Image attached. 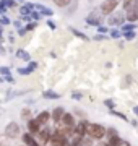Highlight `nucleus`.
<instances>
[{
	"instance_id": "a211bd4d",
	"label": "nucleus",
	"mask_w": 138,
	"mask_h": 146,
	"mask_svg": "<svg viewBox=\"0 0 138 146\" xmlns=\"http://www.w3.org/2000/svg\"><path fill=\"white\" fill-rule=\"evenodd\" d=\"M106 138H107V141L109 140H115V138H120V136H119V130H117L115 127H109V128H106Z\"/></svg>"
},
{
	"instance_id": "9d476101",
	"label": "nucleus",
	"mask_w": 138,
	"mask_h": 146,
	"mask_svg": "<svg viewBox=\"0 0 138 146\" xmlns=\"http://www.w3.org/2000/svg\"><path fill=\"white\" fill-rule=\"evenodd\" d=\"M86 120H78L76 122V125H75V130H73V135L75 136H80V138H83V136H86Z\"/></svg>"
},
{
	"instance_id": "cd10ccee",
	"label": "nucleus",
	"mask_w": 138,
	"mask_h": 146,
	"mask_svg": "<svg viewBox=\"0 0 138 146\" xmlns=\"http://www.w3.org/2000/svg\"><path fill=\"white\" fill-rule=\"evenodd\" d=\"M0 146H10V138H7L3 133L0 135Z\"/></svg>"
},
{
	"instance_id": "393cba45",
	"label": "nucleus",
	"mask_w": 138,
	"mask_h": 146,
	"mask_svg": "<svg viewBox=\"0 0 138 146\" xmlns=\"http://www.w3.org/2000/svg\"><path fill=\"white\" fill-rule=\"evenodd\" d=\"M70 31L73 33V34H75L76 37H80V39H83V41H88V39H90V37L86 36V34H83V33H81L80 29H75V28H70Z\"/></svg>"
},
{
	"instance_id": "7ed1b4c3",
	"label": "nucleus",
	"mask_w": 138,
	"mask_h": 146,
	"mask_svg": "<svg viewBox=\"0 0 138 146\" xmlns=\"http://www.w3.org/2000/svg\"><path fill=\"white\" fill-rule=\"evenodd\" d=\"M117 5H119V0H104L99 7L101 10V15H112L115 11Z\"/></svg>"
},
{
	"instance_id": "423d86ee",
	"label": "nucleus",
	"mask_w": 138,
	"mask_h": 146,
	"mask_svg": "<svg viewBox=\"0 0 138 146\" xmlns=\"http://www.w3.org/2000/svg\"><path fill=\"white\" fill-rule=\"evenodd\" d=\"M86 25H90V26H101L102 25V18H101V13L98 10H93L90 15L86 16Z\"/></svg>"
},
{
	"instance_id": "8fccbe9b",
	"label": "nucleus",
	"mask_w": 138,
	"mask_h": 146,
	"mask_svg": "<svg viewBox=\"0 0 138 146\" xmlns=\"http://www.w3.org/2000/svg\"><path fill=\"white\" fill-rule=\"evenodd\" d=\"M20 146H25V145H20Z\"/></svg>"
},
{
	"instance_id": "412c9836",
	"label": "nucleus",
	"mask_w": 138,
	"mask_h": 146,
	"mask_svg": "<svg viewBox=\"0 0 138 146\" xmlns=\"http://www.w3.org/2000/svg\"><path fill=\"white\" fill-rule=\"evenodd\" d=\"M135 28H137V23H123L122 26H120V33H130V31H135Z\"/></svg>"
},
{
	"instance_id": "3c124183",
	"label": "nucleus",
	"mask_w": 138,
	"mask_h": 146,
	"mask_svg": "<svg viewBox=\"0 0 138 146\" xmlns=\"http://www.w3.org/2000/svg\"><path fill=\"white\" fill-rule=\"evenodd\" d=\"M91 2H93V0H91Z\"/></svg>"
},
{
	"instance_id": "bb28decb",
	"label": "nucleus",
	"mask_w": 138,
	"mask_h": 146,
	"mask_svg": "<svg viewBox=\"0 0 138 146\" xmlns=\"http://www.w3.org/2000/svg\"><path fill=\"white\" fill-rule=\"evenodd\" d=\"M111 146H132V145H130V141L122 140V138H119V140H117L115 143H112Z\"/></svg>"
},
{
	"instance_id": "b1692460",
	"label": "nucleus",
	"mask_w": 138,
	"mask_h": 146,
	"mask_svg": "<svg viewBox=\"0 0 138 146\" xmlns=\"http://www.w3.org/2000/svg\"><path fill=\"white\" fill-rule=\"evenodd\" d=\"M109 114H111V115H115V117H119V119L125 120V122H130V120L127 119V115L122 114V112H119V110H115V109H111V110H109Z\"/></svg>"
},
{
	"instance_id": "ea45409f",
	"label": "nucleus",
	"mask_w": 138,
	"mask_h": 146,
	"mask_svg": "<svg viewBox=\"0 0 138 146\" xmlns=\"http://www.w3.org/2000/svg\"><path fill=\"white\" fill-rule=\"evenodd\" d=\"M5 11H7V7L3 5V2H0V15H5Z\"/></svg>"
},
{
	"instance_id": "72a5a7b5",
	"label": "nucleus",
	"mask_w": 138,
	"mask_h": 146,
	"mask_svg": "<svg viewBox=\"0 0 138 146\" xmlns=\"http://www.w3.org/2000/svg\"><path fill=\"white\" fill-rule=\"evenodd\" d=\"M37 26V21H31V23H29V25H26V26L23 28V29H25V31H33V29H34V28Z\"/></svg>"
},
{
	"instance_id": "37998d69",
	"label": "nucleus",
	"mask_w": 138,
	"mask_h": 146,
	"mask_svg": "<svg viewBox=\"0 0 138 146\" xmlns=\"http://www.w3.org/2000/svg\"><path fill=\"white\" fill-rule=\"evenodd\" d=\"M133 114L138 117V106H135V107H133Z\"/></svg>"
},
{
	"instance_id": "0eeeda50",
	"label": "nucleus",
	"mask_w": 138,
	"mask_h": 146,
	"mask_svg": "<svg viewBox=\"0 0 138 146\" xmlns=\"http://www.w3.org/2000/svg\"><path fill=\"white\" fill-rule=\"evenodd\" d=\"M26 128H28V133H31L33 136H36L39 131H41V128L42 127L37 123V120L34 119V117H31V119L26 120Z\"/></svg>"
},
{
	"instance_id": "2f4dec72",
	"label": "nucleus",
	"mask_w": 138,
	"mask_h": 146,
	"mask_svg": "<svg viewBox=\"0 0 138 146\" xmlns=\"http://www.w3.org/2000/svg\"><path fill=\"white\" fill-rule=\"evenodd\" d=\"M104 106H106V107H109V110L115 109V101H114V99H104Z\"/></svg>"
},
{
	"instance_id": "20e7f679",
	"label": "nucleus",
	"mask_w": 138,
	"mask_h": 146,
	"mask_svg": "<svg viewBox=\"0 0 138 146\" xmlns=\"http://www.w3.org/2000/svg\"><path fill=\"white\" fill-rule=\"evenodd\" d=\"M36 136H37L39 145L47 146L49 143H50V140H52V130H50L49 127H44V128H41V131H39Z\"/></svg>"
},
{
	"instance_id": "ddd939ff",
	"label": "nucleus",
	"mask_w": 138,
	"mask_h": 146,
	"mask_svg": "<svg viewBox=\"0 0 138 146\" xmlns=\"http://www.w3.org/2000/svg\"><path fill=\"white\" fill-rule=\"evenodd\" d=\"M33 8H34L41 16H54V10H50V8H47V7L41 5V3H33Z\"/></svg>"
},
{
	"instance_id": "4be33fe9",
	"label": "nucleus",
	"mask_w": 138,
	"mask_h": 146,
	"mask_svg": "<svg viewBox=\"0 0 138 146\" xmlns=\"http://www.w3.org/2000/svg\"><path fill=\"white\" fill-rule=\"evenodd\" d=\"M68 146H85V145H83V138L73 135V136L68 140Z\"/></svg>"
},
{
	"instance_id": "f8f14e48",
	"label": "nucleus",
	"mask_w": 138,
	"mask_h": 146,
	"mask_svg": "<svg viewBox=\"0 0 138 146\" xmlns=\"http://www.w3.org/2000/svg\"><path fill=\"white\" fill-rule=\"evenodd\" d=\"M21 141H23V145L25 146H41L39 145V141L34 138V136L31 135V133H21Z\"/></svg>"
},
{
	"instance_id": "c756f323",
	"label": "nucleus",
	"mask_w": 138,
	"mask_h": 146,
	"mask_svg": "<svg viewBox=\"0 0 138 146\" xmlns=\"http://www.w3.org/2000/svg\"><path fill=\"white\" fill-rule=\"evenodd\" d=\"M83 96H85V94L81 93V91H73V93H72V99L81 101V99H83Z\"/></svg>"
},
{
	"instance_id": "49530a36",
	"label": "nucleus",
	"mask_w": 138,
	"mask_h": 146,
	"mask_svg": "<svg viewBox=\"0 0 138 146\" xmlns=\"http://www.w3.org/2000/svg\"><path fill=\"white\" fill-rule=\"evenodd\" d=\"M15 2H18V3H25V0H15Z\"/></svg>"
},
{
	"instance_id": "39448f33",
	"label": "nucleus",
	"mask_w": 138,
	"mask_h": 146,
	"mask_svg": "<svg viewBox=\"0 0 138 146\" xmlns=\"http://www.w3.org/2000/svg\"><path fill=\"white\" fill-rule=\"evenodd\" d=\"M125 13L122 11H114L112 15H109L107 18V23H109V26H122L123 23H125Z\"/></svg>"
},
{
	"instance_id": "c85d7f7f",
	"label": "nucleus",
	"mask_w": 138,
	"mask_h": 146,
	"mask_svg": "<svg viewBox=\"0 0 138 146\" xmlns=\"http://www.w3.org/2000/svg\"><path fill=\"white\" fill-rule=\"evenodd\" d=\"M122 36L125 37V41H132V39H135V37H137V33H135V31H130V33H123Z\"/></svg>"
},
{
	"instance_id": "f257e3e1",
	"label": "nucleus",
	"mask_w": 138,
	"mask_h": 146,
	"mask_svg": "<svg viewBox=\"0 0 138 146\" xmlns=\"http://www.w3.org/2000/svg\"><path fill=\"white\" fill-rule=\"evenodd\" d=\"M86 135L90 136L91 140L102 141L104 138H106V127L101 125V123L88 122V123H86Z\"/></svg>"
},
{
	"instance_id": "a19ab883",
	"label": "nucleus",
	"mask_w": 138,
	"mask_h": 146,
	"mask_svg": "<svg viewBox=\"0 0 138 146\" xmlns=\"http://www.w3.org/2000/svg\"><path fill=\"white\" fill-rule=\"evenodd\" d=\"M93 39H94V41H102V39H106V36H104V34H96Z\"/></svg>"
},
{
	"instance_id": "dca6fc26",
	"label": "nucleus",
	"mask_w": 138,
	"mask_h": 146,
	"mask_svg": "<svg viewBox=\"0 0 138 146\" xmlns=\"http://www.w3.org/2000/svg\"><path fill=\"white\" fill-rule=\"evenodd\" d=\"M125 20H127V23H137V21H138V10H137V7H135V8H130L128 11H125Z\"/></svg>"
},
{
	"instance_id": "c03bdc74",
	"label": "nucleus",
	"mask_w": 138,
	"mask_h": 146,
	"mask_svg": "<svg viewBox=\"0 0 138 146\" xmlns=\"http://www.w3.org/2000/svg\"><path fill=\"white\" fill-rule=\"evenodd\" d=\"M0 37H3V26L0 25Z\"/></svg>"
},
{
	"instance_id": "6ab92c4d",
	"label": "nucleus",
	"mask_w": 138,
	"mask_h": 146,
	"mask_svg": "<svg viewBox=\"0 0 138 146\" xmlns=\"http://www.w3.org/2000/svg\"><path fill=\"white\" fill-rule=\"evenodd\" d=\"M42 98L44 99H50V101H54V99H60L62 96L58 93H55V91H52V89H46L42 93Z\"/></svg>"
},
{
	"instance_id": "79ce46f5",
	"label": "nucleus",
	"mask_w": 138,
	"mask_h": 146,
	"mask_svg": "<svg viewBox=\"0 0 138 146\" xmlns=\"http://www.w3.org/2000/svg\"><path fill=\"white\" fill-rule=\"evenodd\" d=\"M47 26L50 28V29H55V25H54V21H50V20H47Z\"/></svg>"
},
{
	"instance_id": "2eb2a0df",
	"label": "nucleus",
	"mask_w": 138,
	"mask_h": 146,
	"mask_svg": "<svg viewBox=\"0 0 138 146\" xmlns=\"http://www.w3.org/2000/svg\"><path fill=\"white\" fill-rule=\"evenodd\" d=\"M37 68V63L36 62H29V65L28 67H20L16 72H18V75H23V76H26V75H31L34 70Z\"/></svg>"
},
{
	"instance_id": "e433bc0d",
	"label": "nucleus",
	"mask_w": 138,
	"mask_h": 146,
	"mask_svg": "<svg viewBox=\"0 0 138 146\" xmlns=\"http://www.w3.org/2000/svg\"><path fill=\"white\" fill-rule=\"evenodd\" d=\"M96 29H98V34H106V33L109 31V29H107L106 26H102V25H101V26H98Z\"/></svg>"
},
{
	"instance_id": "6e6552de",
	"label": "nucleus",
	"mask_w": 138,
	"mask_h": 146,
	"mask_svg": "<svg viewBox=\"0 0 138 146\" xmlns=\"http://www.w3.org/2000/svg\"><path fill=\"white\" fill-rule=\"evenodd\" d=\"M58 125L68 127V128H73V130H75V125H76V119H75V115H73V114H70V112H65V115L62 117V120L58 122Z\"/></svg>"
},
{
	"instance_id": "9b49d317",
	"label": "nucleus",
	"mask_w": 138,
	"mask_h": 146,
	"mask_svg": "<svg viewBox=\"0 0 138 146\" xmlns=\"http://www.w3.org/2000/svg\"><path fill=\"white\" fill-rule=\"evenodd\" d=\"M34 119L37 120V123H39L41 127H47L49 120H50V112H47V110H41Z\"/></svg>"
},
{
	"instance_id": "1a4fd4ad",
	"label": "nucleus",
	"mask_w": 138,
	"mask_h": 146,
	"mask_svg": "<svg viewBox=\"0 0 138 146\" xmlns=\"http://www.w3.org/2000/svg\"><path fill=\"white\" fill-rule=\"evenodd\" d=\"M50 146H68V138L60 136L58 133L52 131V140H50Z\"/></svg>"
},
{
	"instance_id": "09e8293b",
	"label": "nucleus",
	"mask_w": 138,
	"mask_h": 146,
	"mask_svg": "<svg viewBox=\"0 0 138 146\" xmlns=\"http://www.w3.org/2000/svg\"><path fill=\"white\" fill-rule=\"evenodd\" d=\"M137 10H138V2H137Z\"/></svg>"
},
{
	"instance_id": "de8ad7c7",
	"label": "nucleus",
	"mask_w": 138,
	"mask_h": 146,
	"mask_svg": "<svg viewBox=\"0 0 138 146\" xmlns=\"http://www.w3.org/2000/svg\"><path fill=\"white\" fill-rule=\"evenodd\" d=\"M2 81H3V76H0V83H2Z\"/></svg>"
},
{
	"instance_id": "5701e85b",
	"label": "nucleus",
	"mask_w": 138,
	"mask_h": 146,
	"mask_svg": "<svg viewBox=\"0 0 138 146\" xmlns=\"http://www.w3.org/2000/svg\"><path fill=\"white\" fill-rule=\"evenodd\" d=\"M137 2L138 0H123V11H128L130 8H135L137 7Z\"/></svg>"
},
{
	"instance_id": "7c9ffc66",
	"label": "nucleus",
	"mask_w": 138,
	"mask_h": 146,
	"mask_svg": "<svg viewBox=\"0 0 138 146\" xmlns=\"http://www.w3.org/2000/svg\"><path fill=\"white\" fill-rule=\"evenodd\" d=\"M0 25H2V26H8V25H11L10 18H7L5 15H0Z\"/></svg>"
},
{
	"instance_id": "4468645a",
	"label": "nucleus",
	"mask_w": 138,
	"mask_h": 146,
	"mask_svg": "<svg viewBox=\"0 0 138 146\" xmlns=\"http://www.w3.org/2000/svg\"><path fill=\"white\" fill-rule=\"evenodd\" d=\"M64 115H65V109H64V107H54L52 114H50V120H52L54 123H58V122L62 120Z\"/></svg>"
},
{
	"instance_id": "c9c22d12",
	"label": "nucleus",
	"mask_w": 138,
	"mask_h": 146,
	"mask_svg": "<svg viewBox=\"0 0 138 146\" xmlns=\"http://www.w3.org/2000/svg\"><path fill=\"white\" fill-rule=\"evenodd\" d=\"M29 115H31V109H23V110H21V119H25V120L31 119Z\"/></svg>"
},
{
	"instance_id": "4c0bfd02",
	"label": "nucleus",
	"mask_w": 138,
	"mask_h": 146,
	"mask_svg": "<svg viewBox=\"0 0 138 146\" xmlns=\"http://www.w3.org/2000/svg\"><path fill=\"white\" fill-rule=\"evenodd\" d=\"M5 52H7V50H5V47H3V37H0V54L3 55Z\"/></svg>"
},
{
	"instance_id": "58836bf2",
	"label": "nucleus",
	"mask_w": 138,
	"mask_h": 146,
	"mask_svg": "<svg viewBox=\"0 0 138 146\" xmlns=\"http://www.w3.org/2000/svg\"><path fill=\"white\" fill-rule=\"evenodd\" d=\"M13 26L16 28V31H18V29H21V21H20V20L13 21Z\"/></svg>"
},
{
	"instance_id": "aec40b11",
	"label": "nucleus",
	"mask_w": 138,
	"mask_h": 146,
	"mask_svg": "<svg viewBox=\"0 0 138 146\" xmlns=\"http://www.w3.org/2000/svg\"><path fill=\"white\" fill-rule=\"evenodd\" d=\"M16 58L25 60V62H29V60H31V55H29L25 49H18V50H16Z\"/></svg>"
},
{
	"instance_id": "a878e982",
	"label": "nucleus",
	"mask_w": 138,
	"mask_h": 146,
	"mask_svg": "<svg viewBox=\"0 0 138 146\" xmlns=\"http://www.w3.org/2000/svg\"><path fill=\"white\" fill-rule=\"evenodd\" d=\"M52 2L58 7V8H65V7L70 5V2H72V0H52Z\"/></svg>"
},
{
	"instance_id": "473e14b6",
	"label": "nucleus",
	"mask_w": 138,
	"mask_h": 146,
	"mask_svg": "<svg viewBox=\"0 0 138 146\" xmlns=\"http://www.w3.org/2000/svg\"><path fill=\"white\" fill-rule=\"evenodd\" d=\"M8 75H11L10 68L5 67V65H3V67H0V76H8Z\"/></svg>"
},
{
	"instance_id": "f3484780",
	"label": "nucleus",
	"mask_w": 138,
	"mask_h": 146,
	"mask_svg": "<svg viewBox=\"0 0 138 146\" xmlns=\"http://www.w3.org/2000/svg\"><path fill=\"white\" fill-rule=\"evenodd\" d=\"M33 11H34V8H33L31 2H26V3H23V5L20 7V15L21 16H29Z\"/></svg>"
},
{
	"instance_id": "f704fd0d",
	"label": "nucleus",
	"mask_w": 138,
	"mask_h": 146,
	"mask_svg": "<svg viewBox=\"0 0 138 146\" xmlns=\"http://www.w3.org/2000/svg\"><path fill=\"white\" fill-rule=\"evenodd\" d=\"M120 36H122L120 29H111V37H112V39H119Z\"/></svg>"
},
{
	"instance_id": "f03ea898",
	"label": "nucleus",
	"mask_w": 138,
	"mask_h": 146,
	"mask_svg": "<svg viewBox=\"0 0 138 146\" xmlns=\"http://www.w3.org/2000/svg\"><path fill=\"white\" fill-rule=\"evenodd\" d=\"M3 135L7 136V138H10V140H15V138H18V136H21V128H20V125L16 123V122H8L5 125V130H3Z\"/></svg>"
},
{
	"instance_id": "a18cd8bd",
	"label": "nucleus",
	"mask_w": 138,
	"mask_h": 146,
	"mask_svg": "<svg viewBox=\"0 0 138 146\" xmlns=\"http://www.w3.org/2000/svg\"><path fill=\"white\" fill-rule=\"evenodd\" d=\"M99 146H111V145H109V143H101Z\"/></svg>"
}]
</instances>
